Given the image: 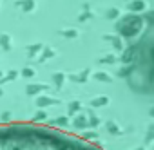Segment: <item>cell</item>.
<instances>
[{
	"instance_id": "6da1fadb",
	"label": "cell",
	"mask_w": 154,
	"mask_h": 150,
	"mask_svg": "<svg viewBox=\"0 0 154 150\" xmlns=\"http://www.w3.org/2000/svg\"><path fill=\"white\" fill-rule=\"evenodd\" d=\"M0 150H103L98 145L36 123H0Z\"/></svg>"
}]
</instances>
